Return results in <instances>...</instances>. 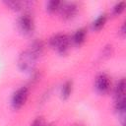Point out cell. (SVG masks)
<instances>
[{
  "label": "cell",
  "mask_w": 126,
  "mask_h": 126,
  "mask_svg": "<svg viewBox=\"0 0 126 126\" xmlns=\"http://www.w3.org/2000/svg\"><path fill=\"white\" fill-rule=\"evenodd\" d=\"M58 12L62 19L71 20L78 13V5L74 2H61Z\"/></svg>",
  "instance_id": "obj_5"
},
{
  "label": "cell",
  "mask_w": 126,
  "mask_h": 126,
  "mask_svg": "<svg viewBox=\"0 0 126 126\" xmlns=\"http://www.w3.org/2000/svg\"><path fill=\"white\" fill-rule=\"evenodd\" d=\"M30 126H46V123L42 117H36Z\"/></svg>",
  "instance_id": "obj_15"
},
{
  "label": "cell",
  "mask_w": 126,
  "mask_h": 126,
  "mask_svg": "<svg viewBox=\"0 0 126 126\" xmlns=\"http://www.w3.org/2000/svg\"><path fill=\"white\" fill-rule=\"evenodd\" d=\"M49 45L60 55H65L71 45V37L65 33H56L49 38Z\"/></svg>",
  "instance_id": "obj_1"
},
{
  "label": "cell",
  "mask_w": 126,
  "mask_h": 126,
  "mask_svg": "<svg viewBox=\"0 0 126 126\" xmlns=\"http://www.w3.org/2000/svg\"><path fill=\"white\" fill-rule=\"evenodd\" d=\"M86 36H87V30L84 28H81L75 32V33L71 37V42H73L76 45H81L85 42Z\"/></svg>",
  "instance_id": "obj_7"
},
{
  "label": "cell",
  "mask_w": 126,
  "mask_h": 126,
  "mask_svg": "<svg viewBox=\"0 0 126 126\" xmlns=\"http://www.w3.org/2000/svg\"><path fill=\"white\" fill-rule=\"evenodd\" d=\"M110 86H111V83H110L109 77L106 74L102 73L96 77L94 87H95V90L99 94H107L110 90Z\"/></svg>",
  "instance_id": "obj_6"
},
{
  "label": "cell",
  "mask_w": 126,
  "mask_h": 126,
  "mask_svg": "<svg viewBox=\"0 0 126 126\" xmlns=\"http://www.w3.org/2000/svg\"><path fill=\"white\" fill-rule=\"evenodd\" d=\"M29 97V89L28 87H21L19 88L12 95L11 98V105L14 109H20L24 106L27 99Z\"/></svg>",
  "instance_id": "obj_3"
},
{
  "label": "cell",
  "mask_w": 126,
  "mask_h": 126,
  "mask_svg": "<svg viewBox=\"0 0 126 126\" xmlns=\"http://www.w3.org/2000/svg\"><path fill=\"white\" fill-rule=\"evenodd\" d=\"M124 94H125V80L122 78L117 82L116 86L114 87V96L115 98H118L125 96Z\"/></svg>",
  "instance_id": "obj_9"
},
{
  "label": "cell",
  "mask_w": 126,
  "mask_h": 126,
  "mask_svg": "<svg viewBox=\"0 0 126 126\" xmlns=\"http://www.w3.org/2000/svg\"><path fill=\"white\" fill-rule=\"evenodd\" d=\"M114 107H115V110L118 112L119 115H124L125 109H126V99H125V96L115 98Z\"/></svg>",
  "instance_id": "obj_11"
},
{
  "label": "cell",
  "mask_w": 126,
  "mask_h": 126,
  "mask_svg": "<svg viewBox=\"0 0 126 126\" xmlns=\"http://www.w3.org/2000/svg\"><path fill=\"white\" fill-rule=\"evenodd\" d=\"M60 5H61V2L60 1H56V0L48 1L46 3V10L49 13H55V12H57L59 10Z\"/></svg>",
  "instance_id": "obj_13"
},
{
  "label": "cell",
  "mask_w": 126,
  "mask_h": 126,
  "mask_svg": "<svg viewBox=\"0 0 126 126\" xmlns=\"http://www.w3.org/2000/svg\"><path fill=\"white\" fill-rule=\"evenodd\" d=\"M125 9V2L121 1V2H118L117 4H115L112 8V14L114 16H118L120 15Z\"/></svg>",
  "instance_id": "obj_14"
},
{
  "label": "cell",
  "mask_w": 126,
  "mask_h": 126,
  "mask_svg": "<svg viewBox=\"0 0 126 126\" xmlns=\"http://www.w3.org/2000/svg\"><path fill=\"white\" fill-rule=\"evenodd\" d=\"M120 33H121V35H122V36H124V35H125V25H122Z\"/></svg>",
  "instance_id": "obj_16"
},
{
  "label": "cell",
  "mask_w": 126,
  "mask_h": 126,
  "mask_svg": "<svg viewBox=\"0 0 126 126\" xmlns=\"http://www.w3.org/2000/svg\"><path fill=\"white\" fill-rule=\"evenodd\" d=\"M72 89H73V83L71 81H66L61 88V97L63 99L69 98V96L72 94Z\"/></svg>",
  "instance_id": "obj_10"
},
{
  "label": "cell",
  "mask_w": 126,
  "mask_h": 126,
  "mask_svg": "<svg viewBox=\"0 0 126 126\" xmlns=\"http://www.w3.org/2000/svg\"><path fill=\"white\" fill-rule=\"evenodd\" d=\"M4 4L11 10L13 11H20L23 9V6L25 7V5L27 4V2H22V1H17V0H13V1H5Z\"/></svg>",
  "instance_id": "obj_12"
},
{
  "label": "cell",
  "mask_w": 126,
  "mask_h": 126,
  "mask_svg": "<svg viewBox=\"0 0 126 126\" xmlns=\"http://www.w3.org/2000/svg\"><path fill=\"white\" fill-rule=\"evenodd\" d=\"M18 28L26 35L32 33L34 30V23L30 14H24L18 19Z\"/></svg>",
  "instance_id": "obj_4"
},
{
  "label": "cell",
  "mask_w": 126,
  "mask_h": 126,
  "mask_svg": "<svg viewBox=\"0 0 126 126\" xmlns=\"http://www.w3.org/2000/svg\"><path fill=\"white\" fill-rule=\"evenodd\" d=\"M37 59L38 56L35 55L30 48H28L20 54L18 58V67L22 72L32 73L34 70Z\"/></svg>",
  "instance_id": "obj_2"
},
{
  "label": "cell",
  "mask_w": 126,
  "mask_h": 126,
  "mask_svg": "<svg viewBox=\"0 0 126 126\" xmlns=\"http://www.w3.org/2000/svg\"><path fill=\"white\" fill-rule=\"evenodd\" d=\"M106 20H107V18H106V15H105V14L99 15V16L93 22V24H92L93 30H94V31H100V30L104 27V25H105V23H106Z\"/></svg>",
  "instance_id": "obj_8"
}]
</instances>
